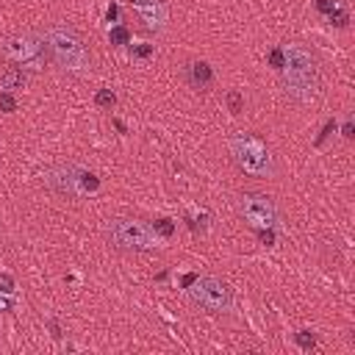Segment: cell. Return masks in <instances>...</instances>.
Masks as SVG:
<instances>
[{"label":"cell","instance_id":"52a82bcc","mask_svg":"<svg viewBox=\"0 0 355 355\" xmlns=\"http://www.w3.org/2000/svg\"><path fill=\"white\" fill-rule=\"evenodd\" d=\"M239 214L244 216V222L252 228H272L278 220V211L272 197H266L261 192H247L239 200Z\"/></svg>","mask_w":355,"mask_h":355},{"label":"cell","instance_id":"2e32d148","mask_svg":"<svg viewBox=\"0 0 355 355\" xmlns=\"http://www.w3.org/2000/svg\"><path fill=\"white\" fill-rule=\"evenodd\" d=\"M228 108H230V114H242L244 100H242V94H239V92H228Z\"/></svg>","mask_w":355,"mask_h":355},{"label":"cell","instance_id":"5b68a950","mask_svg":"<svg viewBox=\"0 0 355 355\" xmlns=\"http://www.w3.org/2000/svg\"><path fill=\"white\" fill-rule=\"evenodd\" d=\"M106 236L120 250H153L155 230L147 228L139 220H111L106 228Z\"/></svg>","mask_w":355,"mask_h":355},{"label":"cell","instance_id":"7a4b0ae2","mask_svg":"<svg viewBox=\"0 0 355 355\" xmlns=\"http://www.w3.org/2000/svg\"><path fill=\"white\" fill-rule=\"evenodd\" d=\"M47 56H50L61 70H84L89 64V53L84 47V39L67 25H50L42 33Z\"/></svg>","mask_w":355,"mask_h":355},{"label":"cell","instance_id":"277c9868","mask_svg":"<svg viewBox=\"0 0 355 355\" xmlns=\"http://www.w3.org/2000/svg\"><path fill=\"white\" fill-rule=\"evenodd\" d=\"M3 56L23 70H42L47 58L45 39L36 33H14L3 42Z\"/></svg>","mask_w":355,"mask_h":355},{"label":"cell","instance_id":"3957f363","mask_svg":"<svg viewBox=\"0 0 355 355\" xmlns=\"http://www.w3.org/2000/svg\"><path fill=\"white\" fill-rule=\"evenodd\" d=\"M230 155H233V161L244 169V172H250L255 177H269L272 169H275L266 145L261 139H255V136L244 133V131L230 136Z\"/></svg>","mask_w":355,"mask_h":355},{"label":"cell","instance_id":"7402d4cb","mask_svg":"<svg viewBox=\"0 0 355 355\" xmlns=\"http://www.w3.org/2000/svg\"><path fill=\"white\" fill-rule=\"evenodd\" d=\"M317 9L322 11V14H330V11L336 9V3H333V0H317Z\"/></svg>","mask_w":355,"mask_h":355},{"label":"cell","instance_id":"ba28073f","mask_svg":"<svg viewBox=\"0 0 355 355\" xmlns=\"http://www.w3.org/2000/svg\"><path fill=\"white\" fill-rule=\"evenodd\" d=\"M45 181L56 194H67V197L81 194V169L75 167H56L53 172H47Z\"/></svg>","mask_w":355,"mask_h":355},{"label":"cell","instance_id":"d6986e66","mask_svg":"<svg viewBox=\"0 0 355 355\" xmlns=\"http://www.w3.org/2000/svg\"><path fill=\"white\" fill-rule=\"evenodd\" d=\"M11 291H14V278L0 275V294H11Z\"/></svg>","mask_w":355,"mask_h":355},{"label":"cell","instance_id":"ffe728a7","mask_svg":"<svg viewBox=\"0 0 355 355\" xmlns=\"http://www.w3.org/2000/svg\"><path fill=\"white\" fill-rule=\"evenodd\" d=\"M258 242L266 244V247L275 244V233H272V228H258Z\"/></svg>","mask_w":355,"mask_h":355},{"label":"cell","instance_id":"ac0fdd59","mask_svg":"<svg viewBox=\"0 0 355 355\" xmlns=\"http://www.w3.org/2000/svg\"><path fill=\"white\" fill-rule=\"evenodd\" d=\"M327 17H330V23L336 25V28H344V25L350 23V17H347V11H341V9H333Z\"/></svg>","mask_w":355,"mask_h":355},{"label":"cell","instance_id":"83f0119b","mask_svg":"<svg viewBox=\"0 0 355 355\" xmlns=\"http://www.w3.org/2000/svg\"><path fill=\"white\" fill-rule=\"evenodd\" d=\"M344 136H347V139H352V136H355V128H352V122H347V125H344Z\"/></svg>","mask_w":355,"mask_h":355},{"label":"cell","instance_id":"e0dca14e","mask_svg":"<svg viewBox=\"0 0 355 355\" xmlns=\"http://www.w3.org/2000/svg\"><path fill=\"white\" fill-rule=\"evenodd\" d=\"M14 108H17L14 94H11V92H0V111L9 114V111H14Z\"/></svg>","mask_w":355,"mask_h":355},{"label":"cell","instance_id":"30bf717a","mask_svg":"<svg viewBox=\"0 0 355 355\" xmlns=\"http://www.w3.org/2000/svg\"><path fill=\"white\" fill-rule=\"evenodd\" d=\"M28 84V72L23 67H9L3 75H0V86L3 89H23Z\"/></svg>","mask_w":355,"mask_h":355},{"label":"cell","instance_id":"8fae6325","mask_svg":"<svg viewBox=\"0 0 355 355\" xmlns=\"http://www.w3.org/2000/svg\"><path fill=\"white\" fill-rule=\"evenodd\" d=\"M108 39H111V45H128V42H131V31L122 28V25H117V28H111Z\"/></svg>","mask_w":355,"mask_h":355},{"label":"cell","instance_id":"5bb4252c","mask_svg":"<svg viewBox=\"0 0 355 355\" xmlns=\"http://www.w3.org/2000/svg\"><path fill=\"white\" fill-rule=\"evenodd\" d=\"M153 230H155V233H161L164 239H169V236L175 233V225H172V220H155Z\"/></svg>","mask_w":355,"mask_h":355},{"label":"cell","instance_id":"4316f807","mask_svg":"<svg viewBox=\"0 0 355 355\" xmlns=\"http://www.w3.org/2000/svg\"><path fill=\"white\" fill-rule=\"evenodd\" d=\"M197 281V275H194V272H189V275H183V281H181V286H183V289H189V286H192Z\"/></svg>","mask_w":355,"mask_h":355},{"label":"cell","instance_id":"4fadbf2b","mask_svg":"<svg viewBox=\"0 0 355 355\" xmlns=\"http://www.w3.org/2000/svg\"><path fill=\"white\" fill-rule=\"evenodd\" d=\"M100 186V181H97V175H92V172H81V194H86V192H94V189Z\"/></svg>","mask_w":355,"mask_h":355},{"label":"cell","instance_id":"9a60e30c","mask_svg":"<svg viewBox=\"0 0 355 355\" xmlns=\"http://www.w3.org/2000/svg\"><path fill=\"white\" fill-rule=\"evenodd\" d=\"M294 339H297V344L303 347V350H313V344H317V336H313L311 330H300Z\"/></svg>","mask_w":355,"mask_h":355},{"label":"cell","instance_id":"7c38bea8","mask_svg":"<svg viewBox=\"0 0 355 355\" xmlns=\"http://www.w3.org/2000/svg\"><path fill=\"white\" fill-rule=\"evenodd\" d=\"M94 103H97L100 108H111L114 103H117V94H114L111 89H100L97 97H94Z\"/></svg>","mask_w":355,"mask_h":355},{"label":"cell","instance_id":"9c48e42d","mask_svg":"<svg viewBox=\"0 0 355 355\" xmlns=\"http://www.w3.org/2000/svg\"><path fill=\"white\" fill-rule=\"evenodd\" d=\"M211 81H214V70L206 64V61H194L189 64V84L194 89H206Z\"/></svg>","mask_w":355,"mask_h":355},{"label":"cell","instance_id":"cb8c5ba5","mask_svg":"<svg viewBox=\"0 0 355 355\" xmlns=\"http://www.w3.org/2000/svg\"><path fill=\"white\" fill-rule=\"evenodd\" d=\"M131 3L136 6V9H153V6L159 3V0H131Z\"/></svg>","mask_w":355,"mask_h":355},{"label":"cell","instance_id":"484cf974","mask_svg":"<svg viewBox=\"0 0 355 355\" xmlns=\"http://www.w3.org/2000/svg\"><path fill=\"white\" fill-rule=\"evenodd\" d=\"M333 128H336V122H327V125H325V131H322V133H319V139H317V145H322V142L327 139V133H330V131H333Z\"/></svg>","mask_w":355,"mask_h":355},{"label":"cell","instance_id":"d4e9b609","mask_svg":"<svg viewBox=\"0 0 355 355\" xmlns=\"http://www.w3.org/2000/svg\"><path fill=\"white\" fill-rule=\"evenodd\" d=\"M120 17V9H117V6H108V11H106V19H108V23H114V19H117Z\"/></svg>","mask_w":355,"mask_h":355},{"label":"cell","instance_id":"44dd1931","mask_svg":"<svg viewBox=\"0 0 355 355\" xmlns=\"http://www.w3.org/2000/svg\"><path fill=\"white\" fill-rule=\"evenodd\" d=\"M269 64L275 67V70H281V67H283V50H281V47H275V50L269 53Z\"/></svg>","mask_w":355,"mask_h":355},{"label":"cell","instance_id":"603a6c76","mask_svg":"<svg viewBox=\"0 0 355 355\" xmlns=\"http://www.w3.org/2000/svg\"><path fill=\"white\" fill-rule=\"evenodd\" d=\"M150 53H153V47H150V45H136L133 47V56H139V58H147Z\"/></svg>","mask_w":355,"mask_h":355},{"label":"cell","instance_id":"6da1fadb","mask_svg":"<svg viewBox=\"0 0 355 355\" xmlns=\"http://www.w3.org/2000/svg\"><path fill=\"white\" fill-rule=\"evenodd\" d=\"M283 86L291 97L297 100H311L319 89V70H317V61L305 47L291 45L289 50H283Z\"/></svg>","mask_w":355,"mask_h":355},{"label":"cell","instance_id":"8992f818","mask_svg":"<svg viewBox=\"0 0 355 355\" xmlns=\"http://www.w3.org/2000/svg\"><path fill=\"white\" fill-rule=\"evenodd\" d=\"M189 291H192V300L200 308H206L211 313H222L230 308V303H233V291H230V286L220 281V278H197V281L189 286Z\"/></svg>","mask_w":355,"mask_h":355},{"label":"cell","instance_id":"f1b7e54d","mask_svg":"<svg viewBox=\"0 0 355 355\" xmlns=\"http://www.w3.org/2000/svg\"><path fill=\"white\" fill-rule=\"evenodd\" d=\"M0 308H9V303H6V300H3V297H0Z\"/></svg>","mask_w":355,"mask_h":355}]
</instances>
